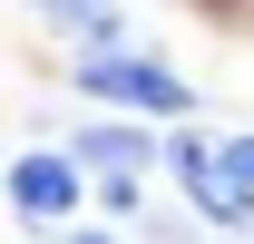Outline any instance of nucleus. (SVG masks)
Segmentation results:
<instances>
[{
    "label": "nucleus",
    "instance_id": "nucleus-1",
    "mask_svg": "<svg viewBox=\"0 0 254 244\" xmlns=\"http://www.w3.org/2000/svg\"><path fill=\"white\" fill-rule=\"evenodd\" d=\"M78 88L108 98V108H147V118H176V108H186V78H176V68H157V59H137L127 39H118V49H88Z\"/></svg>",
    "mask_w": 254,
    "mask_h": 244
},
{
    "label": "nucleus",
    "instance_id": "nucleus-2",
    "mask_svg": "<svg viewBox=\"0 0 254 244\" xmlns=\"http://www.w3.org/2000/svg\"><path fill=\"white\" fill-rule=\"evenodd\" d=\"M176 176H186V205L205 215V225H245V215H254V185L235 176V166H225V147H205V137H195V147H176Z\"/></svg>",
    "mask_w": 254,
    "mask_h": 244
},
{
    "label": "nucleus",
    "instance_id": "nucleus-3",
    "mask_svg": "<svg viewBox=\"0 0 254 244\" xmlns=\"http://www.w3.org/2000/svg\"><path fill=\"white\" fill-rule=\"evenodd\" d=\"M10 205L30 215V225H49V215H68L78 205V166H68V156H20V166H10Z\"/></svg>",
    "mask_w": 254,
    "mask_h": 244
},
{
    "label": "nucleus",
    "instance_id": "nucleus-4",
    "mask_svg": "<svg viewBox=\"0 0 254 244\" xmlns=\"http://www.w3.org/2000/svg\"><path fill=\"white\" fill-rule=\"evenodd\" d=\"M39 20H49V30H68V39H88V49H118V39H127L118 0H39Z\"/></svg>",
    "mask_w": 254,
    "mask_h": 244
},
{
    "label": "nucleus",
    "instance_id": "nucleus-5",
    "mask_svg": "<svg viewBox=\"0 0 254 244\" xmlns=\"http://www.w3.org/2000/svg\"><path fill=\"white\" fill-rule=\"evenodd\" d=\"M78 156H88V166H108V176H137V166H157V147H147L137 127H88V137H78Z\"/></svg>",
    "mask_w": 254,
    "mask_h": 244
},
{
    "label": "nucleus",
    "instance_id": "nucleus-6",
    "mask_svg": "<svg viewBox=\"0 0 254 244\" xmlns=\"http://www.w3.org/2000/svg\"><path fill=\"white\" fill-rule=\"evenodd\" d=\"M225 166H235V176L254 185V137H235V147H225Z\"/></svg>",
    "mask_w": 254,
    "mask_h": 244
},
{
    "label": "nucleus",
    "instance_id": "nucleus-7",
    "mask_svg": "<svg viewBox=\"0 0 254 244\" xmlns=\"http://www.w3.org/2000/svg\"><path fill=\"white\" fill-rule=\"evenodd\" d=\"M59 244H118V235H98V225H78V235H59Z\"/></svg>",
    "mask_w": 254,
    "mask_h": 244
}]
</instances>
